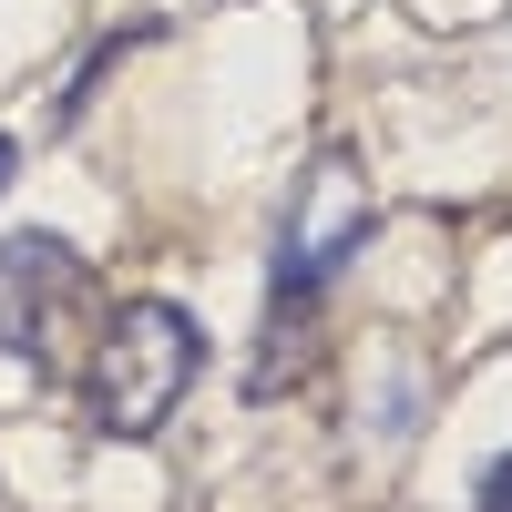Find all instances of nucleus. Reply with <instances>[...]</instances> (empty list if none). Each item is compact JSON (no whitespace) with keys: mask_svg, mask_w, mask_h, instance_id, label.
Here are the masks:
<instances>
[{"mask_svg":"<svg viewBox=\"0 0 512 512\" xmlns=\"http://www.w3.org/2000/svg\"><path fill=\"white\" fill-rule=\"evenodd\" d=\"M379 236V195L349 154H318L297 175V205H287V236H277V287H267V349H256L246 390H287V359H308V308L318 287L349 267V256Z\"/></svg>","mask_w":512,"mask_h":512,"instance_id":"obj_1","label":"nucleus"},{"mask_svg":"<svg viewBox=\"0 0 512 512\" xmlns=\"http://www.w3.org/2000/svg\"><path fill=\"white\" fill-rule=\"evenodd\" d=\"M195 359L205 338L195 318L175 308V297H134V308H113L93 359H82V410H93L103 441H154L164 420H175V400L195 390Z\"/></svg>","mask_w":512,"mask_h":512,"instance_id":"obj_2","label":"nucleus"},{"mask_svg":"<svg viewBox=\"0 0 512 512\" xmlns=\"http://www.w3.org/2000/svg\"><path fill=\"white\" fill-rule=\"evenodd\" d=\"M93 308V267L52 226L0 236V359H52V338Z\"/></svg>","mask_w":512,"mask_h":512,"instance_id":"obj_3","label":"nucleus"},{"mask_svg":"<svg viewBox=\"0 0 512 512\" xmlns=\"http://www.w3.org/2000/svg\"><path fill=\"white\" fill-rule=\"evenodd\" d=\"M472 512H512V451L482 461V482H472Z\"/></svg>","mask_w":512,"mask_h":512,"instance_id":"obj_4","label":"nucleus"},{"mask_svg":"<svg viewBox=\"0 0 512 512\" xmlns=\"http://www.w3.org/2000/svg\"><path fill=\"white\" fill-rule=\"evenodd\" d=\"M11 164H21V154H11V134H0V185H11Z\"/></svg>","mask_w":512,"mask_h":512,"instance_id":"obj_5","label":"nucleus"}]
</instances>
